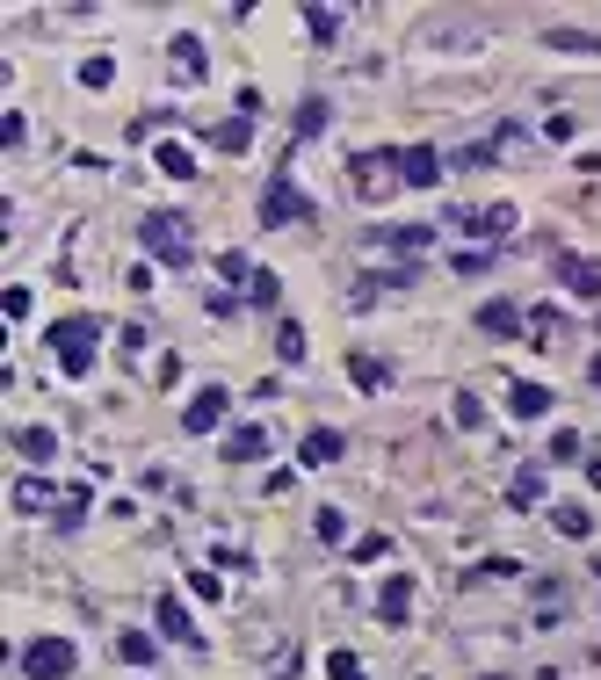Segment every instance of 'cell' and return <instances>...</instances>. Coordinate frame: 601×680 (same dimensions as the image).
<instances>
[{
    "instance_id": "6da1fadb",
    "label": "cell",
    "mask_w": 601,
    "mask_h": 680,
    "mask_svg": "<svg viewBox=\"0 0 601 680\" xmlns=\"http://www.w3.org/2000/svg\"><path fill=\"white\" fill-rule=\"evenodd\" d=\"M138 239H145V254L167 261V268H189V261H196V232L174 218V210H153V218H138Z\"/></svg>"
},
{
    "instance_id": "7a4b0ae2",
    "label": "cell",
    "mask_w": 601,
    "mask_h": 680,
    "mask_svg": "<svg viewBox=\"0 0 601 680\" xmlns=\"http://www.w3.org/2000/svg\"><path fill=\"white\" fill-rule=\"evenodd\" d=\"M348 189L363 196V203H384V196H399V189H406V174H399V152H355V160H348Z\"/></svg>"
},
{
    "instance_id": "3957f363",
    "label": "cell",
    "mask_w": 601,
    "mask_h": 680,
    "mask_svg": "<svg viewBox=\"0 0 601 680\" xmlns=\"http://www.w3.org/2000/svg\"><path fill=\"white\" fill-rule=\"evenodd\" d=\"M95 319H58L51 326V355H58V369H66V377H87V369H95Z\"/></svg>"
},
{
    "instance_id": "277c9868",
    "label": "cell",
    "mask_w": 601,
    "mask_h": 680,
    "mask_svg": "<svg viewBox=\"0 0 601 680\" xmlns=\"http://www.w3.org/2000/svg\"><path fill=\"white\" fill-rule=\"evenodd\" d=\"M297 218H312V196L297 189L290 174H276V181H268V196H261V225L283 232V225H297Z\"/></svg>"
},
{
    "instance_id": "5b68a950",
    "label": "cell",
    "mask_w": 601,
    "mask_h": 680,
    "mask_svg": "<svg viewBox=\"0 0 601 680\" xmlns=\"http://www.w3.org/2000/svg\"><path fill=\"white\" fill-rule=\"evenodd\" d=\"M73 666H80V652H73L66 637H37V644H22V673H29V680H66Z\"/></svg>"
},
{
    "instance_id": "8992f818",
    "label": "cell",
    "mask_w": 601,
    "mask_h": 680,
    "mask_svg": "<svg viewBox=\"0 0 601 680\" xmlns=\"http://www.w3.org/2000/svg\"><path fill=\"white\" fill-rule=\"evenodd\" d=\"M558 283L573 290V297H587V304H594V297H601V261H587V254H565V261H558Z\"/></svg>"
},
{
    "instance_id": "52a82bcc",
    "label": "cell",
    "mask_w": 601,
    "mask_h": 680,
    "mask_svg": "<svg viewBox=\"0 0 601 680\" xmlns=\"http://www.w3.org/2000/svg\"><path fill=\"white\" fill-rule=\"evenodd\" d=\"M449 218H457L471 239H500V232H515V210H507V203H493V210H449Z\"/></svg>"
},
{
    "instance_id": "ba28073f",
    "label": "cell",
    "mask_w": 601,
    "mask_h": 680,
    "mask_svg": "<svg viewBox=\"0 0 601 680\" xmlns=\"http://www.w3.org/2000/svg\"><path fill=\"white\" fill-rule=\"evenodd\" d=\"M399 174H406V189H435L442 181V152H428V145L399 152Z\"/></svg>"
},
{
    "instance_id": "9c48e42d",
    "label": "cell",
    "mask_w": 601,
    "mask_h": 680,
    "mask_svg": "<svg viewBox=\"0 0 601 680\" xmlns=\"http://www.w3.org/2000/svg\"><path fill=\"white\" fill-rule=\"evenodd\" d=\"M478 333H493V340H515V333H522V304H507V297L478 304Z\"/></svg>"
},
{
    "instance_id": "30bf717a",
    "label": "cell",
    "mask_w": 601,
    "mask_h": 680,
    "mask_svg": "<svg viewBox=\"0 0 601 680\" xmlns=\"http://www.w3.org/2000/svg\"><path fill=\"white\" fill-rule=\"evenodd\" d=\"M225 406H232L225 391H196V398H189V413H182V427H189V435H210V427L225 420Z\"/></svg>"
},
{
    "instance_id": "8fae6325",
    "label": "cell",
    "mask_w": 601,
    "mask_h": 680,
    "mask_svg": "<svg viewBox=\"0 0 601 680\" xmlns=\"http://www.w3.org/2000/svg\"><path fill=\"white\" fill-rule=\"evenodd\" d=\"M507 413H515V420H544L551 413V391L544 384H507Z\"/></svg>"
},
{
    "instance_id": "7c38bea8",
    "label": "cell",
    "mask_w": 601,
    "mask_h": 680,
    "mask_svg": "<svg viewBox=\"0 0 601 680\" xmlns=\"http://www.w3.org/2000/svg\"><path fill=\"white\" fill-rule=\"evenodd\" d=\"M406 608H413V579L392 572V579H384V594H377V615H384V623H406Z\"/></svg>"
},
{
    "instance_id": "4fadbf2b",
    "label": "cell",
    "mask_w": 601,
    "mask_h": 680,
    "mask_svg": "<svg viewBox=\"0 0 601 680\" xmlns=\"http://www.w3.org/2000/svg\"><path fill=\"white\" fill-rule=\"evenodd\" d=\"M341 435H334V427H312V435H305V449H297V456H305L312 463V471H326V463H341Z\"/></svg>"
},
{
    "instance_id": "5bb4252c",
    "label": "cell",
    "mask_w": 601,
    "mask_h": 680,
    "mask_svg": "<svg viewBox=\"0 0 601 680\" xmlns=\"http://www.w3.org/2000/svg\"><path fill=\"white\" fill-rule=\"evenodd\" d=\"M210 145H218V152H247L254 145V116H225L218 131H210Z\"/></svg>"
},
{
    "instance_id": "9a60e30c",
    "label": "cell",
    "mask_w": 601,
    "mask_h": 680,
    "mask_svg": "<svg viewBox=\"0 0 601 680\" xmlns=\"http://www.w3.org/2000/svg\"><path fill=\"white\" fill-rule=\"evenodd\" d=\"M551 529H558V536H573V543H580V536H594V514H587L580 500H565V507H551Z\"/></svg>"
},
{
    "instance_id": "2e32d148",
    "label": "cell",
    "mask_w": 601,
    "mask_h": 680,
    "mask_svg": "<svg viewBox=\"0 0 601 680\" xmlns=\"http://www.w3.org/2000/svg\"><path fill=\"white\" fill-rule=\"evenodd\" d=\"M225 456H232V463H261V456H268V435H261V427H232Z\"/></svg>"
},
{
    "instance_id": "e0dca14e",
    "label": "cell",
    "mask_w": 601,
    "mask_h": 680,
    "mask_svg": "<svg viewBox=\"0 0 601 680\" xmlns=\"http://www.w3.org/2000/svg\"><path fill=\"white\" fill-rule=\"evenodd\" d=\"M384 246H392V254H428L435 232L428 225H392V232H384Z\"/></svg>"
},
{
    "instance_id": "ac0fdd59",
    "label": "cell",
    "mask_w": 601,
    "mask_h": 680,
    "mask_svg": "<svg viewBox=\"0 0 601 680\" xmlns=\"http://www.w3.org/2000/svg\"><path fill=\"white\" fill-rule=\"evenodd\" d=\"M15 507H22V514H44V507H58V492H51L44 478H15Z\"/></svg>"
},
{
    "instance_id": "d6986e66",
    "label": "cell",
    "mask_w": 601,
    "mask_h": 680,
    "mask_svg": "<svg viewBox=\"0 0 601 680\" xmlns=\"http://www.w3.org/2000/svg\"><path fill=\"white\" fill-rule=\"evenodd\" d=\"M160 630H167L174 644H196V623H189V608H182V601H174V594L160 601Z\"/></svg>"
},
{
    "instance_id": "ffe728a7",
    "label": "cell",
    "mask_w": 601,
    "mask_h": 680,
    "mask_svg": "<svg viewBox=\"0 0 601 680\" xmlns=\"http://www.w3.org/2000/svg\"><path fill=\"white\" fill-rule=\"evenodd\" d=\"M29 463H51L58 456V435H51V427H22V442H15Z\"/></svg>"
},
{
    "instance_id": "44dd1931",
    "label": "cell",
    "mask_w": 601,
    "mask_h": 680,
    "mask_svg": "<svg viewBox=\"0 0 601 680\" xmlns=\"http://www.w3.org/2000/svg\"><path fill=\"white\" fill-rule=\"evenodd\" d=\"M153 160H160V174H167V181H189V174H196V160H189V145H160Z\"/></svg>"
},
{
    "instance_id": "7402d4cb",
    "label": "cell",
    "mask_w": 601,
    "mask_h": 680,
    "mask_svg": "<svg viewBox=\"0 0 601 680\" xmlns=\"http://www.w3.org/2000/svg\"><path fill=\"white\" fill-rule=\"evenodd\" d=\"M305 29H312V44H334L341 37V8H305Z\"/></svg>"
},
{
    "instance_id": "603a6c76",
    "label": "cell",
    "mask_w": 601,
    "mask_h": 680,
    "mask_svg": "<svg viewBox=\"0 0 601 680\" xmlns=\"http://www.w3.org/2000/svg\"><path fill=\"white\" fill-rule=\"evenodd\" d=\"M529 340H536V348H558V340H565V319H558V312H529Z\"/></svg>"
},
{
    "instance_id": "cb8c5ba5",
    "label": "cell",
    "mask_w": 601,
    "mask_h": 680,
    "mask_svg": "<svg viewBox=\"0 0 601 680\" xmlns=\"http://www.w3.org/2000/svg\"><path fill=\"white\" fill-rule=\"evenodd\" d=\"M507 500H515V507H536V500H544V471H515V485H507Z\"/></svg>"
},
{
    "instance_id": "d4e9b609",
    "label": "cell",
    "mask_w": 601,
    "mask_h": 680,
    "mask_svg": "<svg viewBox=\"0 0 601 680\" xmlns=\"http://www.w3.org/2000/svg\"><path fill=\"white\" fill-rule=\"evenodd\" d=\"M109 80H116V58H109V51L80 58V87H109Z\"/></svg>"
},
{
    "instance_id": "484cf974",
    "label": "cell",
    "mask_w": 601,
    "mask_h": 680,
    "mask_svg": "<svg viewBox=\"0 0 601 680\" xmlns=\"http://www.w3.org/2000/svg\"><path fill=\"white\" fill-rule=\"evenodd\" d=\"M174 66L189 80H203V37H174Z\"/></svg>"
},
{
    "instance_id": "4316f807",
    "label": "cell",
    "mask_w": 601,
    "mask_h": 680,
    "mask_svg": "<svg viewBox=\"0 0 601 680\" xmlns=\"http://www.w3.org/2000/svg\"><path fill=\"white\" fill-rule=\"evenodd\" d=\"M544 44H551V51H594V58H601V37H587V29H551Z\"/></svg>"
},
{
    "instance_id": "83f0119b",
    "label": "cell",
    "mask_w": 601,
    "mask_h": 680,
    "mask_svg": "<svg viewBox=\"0 0 601 680\" xmlns=\"http://www.w3.org/2000/svg\"><path fill=\"white\" fill-rule=\"evenodd\" d=\"M116 659L145 666V659H153V637H145V630H124V637H116Z\"/></svg>"
},
{
    "instance_id": "f1b7e54d",
    "label": "cell",
    "mask_w": 601,
    "mask_h": 680,
    "mask_svg": "<svg viewBox=\"0 0 601 680\" xmlns=\"http://www.w3.org/2000/svg\"><path fill=\"white\" fill-rule=\"evenodd\" d=\"M326 116H334L326 102H305V109H297V123H290V131H297V138H319V131H326Z\"/></svg>"
},
{
    "instance_id": "f546056e",
    "label": "cell",
    "mask_w": 601,
    "mask_h": 680,
    "mask_svg": "<svg viewBox=\"0 0 601 680\" xmlns=\"http://www.w3.org/2000/svg\"><path fill=\"white\" fill-rule=\"evenodd\" d=\"M276 355H283V362H305V326L283 319V326H276Z\"/></svg>"
},
{
    "instance_id": "4dcf8cb0",
    "label": "cell",
    "mask_w": 601,
    "mask_h": 680,
    "mask_svg": "<svg viewBox=\"0 0 601 680\" xmlns=\"http://www.w3.org/2000/svg\"><path fill=\"white\" fill-rule=\"evenodd\" d=\"M348 377L363 384V391H377V384H384V362H377V355H348Z\"/></svg>"
},
{
    "instance_id": "1f68e13d",
    "label": "cell",
    "mask_w": 601,
    "mask_h": 680,
    "mask_svg": "<svg viewBox=\"0 0 601 680\" xmlns=\"http://www.w3.org/2000/svg\"><path fill=\"white\" fill-rule=\"evenodd\" d=\"M580 435H573V427H558V435H551V463H580Z\"/></svg>"
},
{
    "instance_id": "d6a6232c",
    "label": "cell",
    "mask_w": 601,
    "mask_h": 680,
    "mask_svg": "<svg viewBox=\"0 0 601 680\" xmlns=\"http://www.w3.org/2000/svg\"><path fill=\"white\" fill-rule=\"evenodd\" d=\"M80 514H87V492L73 485V492H66V500H58V529H80Z\"/></svg>"
},
{
    "instance_id": "836d02e7",
    "label": "cell",
    "mask_w": 601,
    "mask_h": 680,
    "mask_svg": "<svg viewBox=\"0 0 601 680\" xmlns=\"http://www.w3.org/2000/svg\"><path fill=\"white\" fill-rule=\"evenodd\" d=\"M247 297H254V304H276V297H283V283H276V275H268V268H254V283H247Z\"/></svg>"
},
{
    "instance_id": "e575fe53",
    "label": "cell",
    "mask_w": 601,
    "mask_h": 680,
    "mask_svg": "<svg viewBox=\"0 0 601 680\" xmlns=\"http://www.w3.org/2000/svg\"><path fill=\"white\" fill-rule=\"evenodd\" d=\"M312 529H319L326 543H341V536H348V521H341V507H319V521H312Z\"/></svg>"
},
{
    "instance_id": "d590c367",
    "label": "cell",
    "mask_w": 601,
    "mask_h": 680,
    "mask_svg": "<svg viewBox=\"0 0 601 680\" xmlns=\"http://www.w3.org/2000/svg\"><path fill=\"white\" fill-rule=\"evenodd\" d=\"M326 673H334V680H363V659H355V652H334V659H326Z\"/></svg>"
},
{
    "instance_id": "8d00e7d4",
    "label": "cell",
    "mask_w": 601,
    "mask_h": 680,
    "mask_svg": "<svg viewBox=\"0 0 601 680\" xmlns=\"http://www.w3.org/2000/svg\"><path fill=\"white\" fill-rule=\"evenodd\" d=\"M189 594H196V601H218L225 586H218V572H189Z\"/></svg>"
},
{
    "instance_id": "74e56055",
    "label": "cell",
    "mask_w": 601,
    "mask_h": 680,
    "mask_svg": "<svg viewBox=\"0 0 601 680\" xmlns=\"http://www.w3.org/2000/svg\"><path fill=\"white\" fill-rule=\"evenodd\" d=\"M218 275H225V283H254V268H247V254H225V261H218Z\"/></svg>"
},
{
    "instance_id": "f35d334b",
    "label": "cell",
    "mask_w": 601,
    "mask_h": 680,
    "mask_svg": "<svg viewBox=\"0 0 601 680\" xmlns=\"http://www.w3.org/2000/svg\"><path fill=\"white\" fill-rule=\"evenodd\" d=\"M478 420H486V413H478V398H471V391H457V427H478Z\"/></svg>"
}]
</instances>
